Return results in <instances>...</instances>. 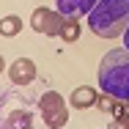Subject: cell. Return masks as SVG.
I'll return each mask as SVG.
<instances>
[{"mask_svg": "<svg viewBox=\"0 0 129 129\" xmlns=\"http://www.w3.org/2000/svg\"><path fill=\"white\" fill-rule=\"evenodd\" d=\"M88 27L99 39H118L129 27V0H99L88 11Z\"/></svg>", "mask_w": 129, "mask_h": 129, "instance_id": "1", "label": "cell"}, {"mask_svg": "<svg viewBox=\"0 0 129 129\" xmlns=\"http://www.w3.org/2000/svg\"><path fill=\"white\" fill-rule=\"evenodd\" d=\"M66 19L69 17L60 14L58 8L55 11L52 8H36L30 17V27H33V33H41V36H60V27Z\"/></svg>", "mask_w": 129, "mask_h": 129, "instance_id": "5", "label": "cell"}, {"mask_svg": "<svg viewBox=\"0 0 129 129\" xmlns=\"http://www.w3.org/2000/svg\"><path fill=\"white\" fill-rule=\"evenodd\" d=\"M96 3H99V0H55L58 11L66 14V17H82V14H88Z\"/></svg>", "mask_w": 129, "mask_h": 129, "instance_id": "8", "label": "cell"}, {"mask_svg": "<svg viewBox=\"0 0 129 129\" xmlns=\"http://www.w3.org/2000/svg\"><path fill=\"white\" fill-rule=\"evenodd\" d=\"M19 30H22V17L8 14V17H3V19H0V36L11 39V36H17Z\"/></svg>", "mask_w": 129, "mask_h": 129, "instance_id": "9", "label": "cell"}, {"mask_svg": "<svg viewBox=\"0 0 129 129\" xmlns=\"http://www.w3.org/2000/svg\"><path fill=\"white\" fill-rule=\"evenodd\" d=\"M0 126H14V129L33 126V110L22 102V93L0 91Z\"/></svg>", "mask_w": 129, "mask_h": 129, "instance_id": "3", "label": "cell"}, {"mask_svg": "<svg viewBox=\"0 0 129 129\" xmlns=\"http://www.w3.org/2000/svg\"><path fill=\"white\" fill-rule=\"evenodd\" d=\"M3 72H8V69H6V60H3V55H0V74H3Z\"/></svg>", "mask_w": 129, "mask_h": 129, "instance_id": "12", "label": "cell"}, {"mask_svg": "<svg viewBox=\"0 0 129 129\" xmlns=\"http://www.w3.org/2000/svg\"><path fill=\"white\" fill-rule=\"evenodd\" d=\"M99 88L115 102H129V50H110L99 63Z\"/></svg>", "mask_w": 129, "mask_h": 129, "instance_id": "2", "label": "cell"}, {"mask_svg": "<svg viewBox=\"0 0 129 129\" xmlns=\"http://www.w3.org/2000/svg\"><path fill=\"white\" fill-rule=\"evenodd\" d=\"M96 102H99V93H96L91 85H80V88L72 91V96H69V104L77 107V110H88V107H93Z\"/></svg>", "mask_w": 129, "mask_h": 129, "instance_id": "7", "label": "cell"}, {"mask_svg": "<svg viewBox=\"0 0 129 129\" xmlns=\"http://www.w3.org/2000/svg\"><path fill=\"white\" fill-rule=\"evenodd\" d=\"M39 115L44 118V124L50 129H58V126H66V121H69V107L63 102V96L60 93H55V91H44L41 96H39Z\"/></svg>", "mask_w": 129, "mask_h": 129, "instance_id": "4", "label": "cell"}, {"mask_svg": "<svg viewBox=\"0 0 129 129\" xmlns=\"http://www.w3.org/2000/svg\"><path fill=\"white\" fill-rule=\"evenodd\" d=\"M60 39L69 41V44L80 39V22H77V17H69V19L63 22V27H60Z\"/></svg>", "mask_w": 129, "mask_h": 129, "instance_id": "10", "label": "cell"}, {"mask_svg": "<svg viewBox=\"0 0 129 129\" xmlns=\"http://www.w3.org/2000/svg\"><path fill=\"white\" fill-rule=\"evenodd\" d=\"M8 80L11 85H30L36 80V63L30 58H14L8 66Z\"/></svg>", "mask_w": 129, "mask_h": 129, "instance_id": "6", "label": "cell"}, {"mask_svg": "<svg viewBox=\"0 0 129 129\" xmlns=\"http://www.w3.org/2000/svg\"><path fill=\"white\" fill-rule=\"evenodd\" d=\"M124 47L129 50V27H126V33H124Z\"/></svg>", "mask_w": 129, "mask_h": 129, "instance_id": "11", "label": "cell"}]
</instances>
